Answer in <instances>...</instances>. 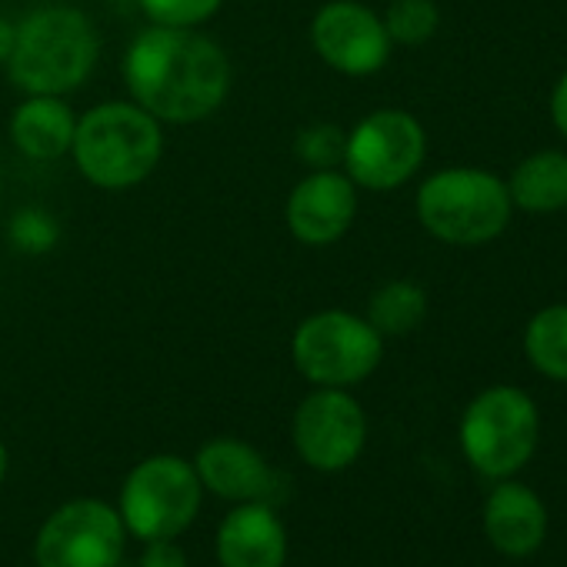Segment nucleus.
Returning <instances> with one entry per match:
<instances>
[{
  "label": "nucleus",
  "instance_id": "nucleus-12",
  "mask_svg": "<svg viewBox=\"0 0 567 567\" xmlns=\"http://www.w3.org/2000/svg\"><path fill=\"white\" fill-rule=\"evenodd\" d=\"M358 217V184L341 171H308L284 200L288 234L305 247L338 244Z\"/></svg>",
  "mask_w": 567,
  "mask_h": 567
},
{
  "label": "nucleus",
  "instance_id": "nucleus-27",
  "mask_svg": "<svg viewBox=\"0 0 567 567\" xmlns=\"http://www.w3.org/2000/svg\"><path fill=\"white\" fill-rule=\"evenodd\" d=\"M8 467H11V454H8L4 441H0V484H4V477H8Z\"/></svg>",
  "mask_w": 567,
  "mask_h": 567
},
{
  "label": "nucleus",
  "instance_id": "nucleus-15",
  "mask_svg": "<svg viewBox=\"0 0 567 567\" xmlns=\"http://www.w3.org/2000/svg\"><path fill=\"white\" fill-rule=\"evenodd\" d=\"M484 534L501 554L527 557L547 537V507L530 487L504 477L484 504Z\"/></svg>",
  "mask_w": 567,
  "mask_h": 567
},
{
  "label": "nucleus",
  "instance_id": "nucleus-25",
  "mask_svg": "<svg viewBox=\"0 0 567 567\" xmlns=\"http://www.w3.org/2000/svg\"><path fill=\"white\" fill-rule=\"evenodd\" d=\"M550 124L567 141V71L557 78V84L550 91Z\"/></svg>",
  "mask_w": 567,
  "mask_h": 567
},
{
  "label": "nucleus",
  "instance_id": "nucleus-7",
  "mask_svg": "<svg viewBox=\"0 0 567 567\" xmlns=\"http://www.w3.org/2000/svg\"><path fill=\"white\" fill-rule=\"evenodd\" d=\"M424 124L404 107H378L348 131L341 171L358 184V190L391 194L424 167Z\"/></svg>",
  "mask_w": 567,
  "mask_h": 567
},
{
  "label": "nucleus",
  "instance_id": "nucleus-26",
  "mask_svg": "<svg viewBox=\"0 0 567 567\" xmlns=\"http://www.w3.org/2000/svg\"><path fill=\"white\" fill-rule=\"evenodd\" d=\"M14 34H18V21L0 18V64H8V58L14 51Z\"/></svg>",
  "mask_w": 567,
  "mask_h": 567
},
{
  "label": "nucleus",
  "instance_id": "nucleus-17",
  "mask_svg": "<svg viewBox=\"0 0 567 567\" xmlns=\"http://www.w3.org/2000/svg\"><path fill=\"white\" fill-rule=\"evenodd\" d=\"M507 194L514 210L557 214L567 210V151H534L511 171Z\"/></svg>",
  "mask_w": 567,
  "mask_h": 567
},
{
  "label": "nucleus",
  "instance_id": "nucleus-2",
  "mask_svg": "<svg viewBox=\"0 0 567 567\" xmlns=\"http://www.w3.org/2000/svg\"><path fill=\"white\" fill-rule=\"evenodd\" d=\"M101 61L97 24L68 4H48L18 21L8 78L24 94H74Z\"/></svg>",
  "mask_w": 567,
  "mask_h": 567
},
{
  "label": "nucleus",
  "instance_id": "nucleus-6",
  "mask_svg": "<svg viewBox=\"0 0 567 567\" xmlns=\"http://www.w3.org/2000/svg\"><path fill=\"white\" fill-rule=\"evenodd\" d=\"M291 361L315 388H354L384 361V338L364 315L328 308L308 315L291 334Z\"/></svg>",
  "mask_w": 567,
  "mask_h": 567
},
{
  "label": "nucleus",
  "instance_id": "nucleus-10",
  "mask_svg": "<svg viewBox=\"0 0 567 567\" xmlns=\"http://www.w3.org/2000/svg\"><path fill=\"white\" fill-rule=\"evenodd\" d=\"M291 441L308 467L338 474L361 457L368 444V414L348 388H318L298 404Z\"/></svg>",
  "mask_w": 567,
  "mask_h": 567
},
{
  "label": "nucleus",
  "instance_id": "nucleus-3",
  "mask_svg": "<svg viewBox=\"0 0 567 567\" xmlns=\"http://www.w3.org/2000/svg\"><path fill=\"white\" fill-rule=\"evenodd\" d=\"M97 190H131L164 161V124L127 101H101L78 117L68 154Z\"/></svg>",
  "mask_w": 567,
  "mask_h": 567
},
{
  "label": "nucleus",
  "instance_id": "nucleus-8",
  "mask_svg": "<svg viewBox=\"0 0 567 567\" xmlns=\"http://www.w3.org/2000/svg\"><path fill=\"white\" fill-rule=\"evenodd\" d=\"M204 484L190 461L177 454H154L131 467L121 487V520L141 540H164L184 534L200 511Z\"/></svg>",
  "mask_w": 567,
  "mask_h": 567
},
{
  "label": "nucleus",
  "instance_id": "nucleus-23",
  "mask_svg": "<svg viewBox=\"0 0 567 567\" xmlns=\"http://www.w3.org/2000/svg\"><path fill=\"white\" fill-rule=\"evenodd\" d=\"M137 8L157 28H200L224 8V0H137Z\"/></svg>",
  "mask_w": 567,
  "mask_h": 567
},
{
  "label": "nucleus",
  "instance_id": "nucleus-5",
  "mask_svg": "<svg viewBox=\"0 0 567 567\" xmlns=\"http://www.w3.org/2000/svg\"><path fill=\"white\" fill-rule=\"evenodd\" d=\"M461 451L474 471L504 481L514 477L534 454L540 417L527 391L514 384L484 388L461 417Z\"/></svg>",
  "mask_w": 567,
  "mask_h": 567
},
{
  "label": "nucleus",
  "instance_id": "nucleus-19",
  "mask_svg": "<svg viewBox=\"0 0 567 567\" xmlns=\"http://www.w3.org/2000/svg\"><path fill=\"white\" fill-rule=\"evenodd\" d=\"M524 354L537 374L567 384V305H547L527 321Z\"/></svg>",
  "mask_w": 567,
  "mask_h": 567
},
{
  "label": "nucleus",
  "instance_id": "nucleus-14",
  "mask_svg": "<svg viewBox=\"0 0 567 567\" xmlns=\"http://www.w3.org/2000/svg\"><path fill=\"white\" fill-rule=\"evenodd\" d=\"M220 567H284L288 560V530L277 511L264 501L237 504L217 527Z\"/></svg>",
  "mask_w": 567,
  "mask_h": 567
},
{
  "label": "nucleus",
  "instance_id": "nucleus-1",
  "mask_svg": "<svg viewBox=\"0 0 567 567\" xmlns=\"http://www.w3.org/2000/svg\"><path fill=\"white\" fill-rule=\"evenodd\" d=\"M121 78L127 97L161 124H200L214 117L234 84L227 51L197 28L137 31L124 51Z\"/></svg>",
  "mask_w": 567,
  "mask_h": 567
},
{
  "label": "nucleus",
  "instance_id": "nucleus-24",
  "mask_svg": "<svg viewBox=\"0 0 567 567\" xmlns=\"http://www.w3.org/2000/svg\"><path fill=\"white\" fill-rule=\"evenodd\" d=\"M141 567H187V554L174 537L147 540V550L141 554Z\"/></svg>",
  "mask_w": 567,
  "mask_h": 567
},
{
  "label": "nucleus",
  "instance_id": "nucleus-9",
  "mask_svg": "<svg viewBox=\"0 0 567 567\" xmlns=\"http://www.w3.org/2000/svg\"><path fill=\"white\" fill-rule=\"evenodd\" d=\"M124 540L127 527L111 504L78 497L44 520L34 557L38 567H117Z\"/></svg>",
  "mask_w": 567,
  "mask_h": 567
},
{
  "label": "nucleus",
  "instance_id": "nucleus-22",
  "mask_svg": "<svg viewBox=\"0 0 567 567\" xmlns=\"http://www.w3.org/2000/svg\"><path fill=\"white\" fill-rule=\"evenodd\" d=\"M344 137L348 131L338 124H311L295 137V154L308 171L341 167L344 161Z\"/></svg>",
  "mask_w": 567,
  "mask_h": 567
},
{
  "label": "nucleus",
  "instance_id": "nucleus-13",
  "mask_svg": "<svg viewBox=\"0 0 567 567\" xmlns=\"http://www.w3.org/2000/svg\"><path fill=\"white\" fill-rule=\"evenodd\" d=\"M194 471L210 494L230 504H250V501L267 504L277 487L274 467L264 461L257 447H250L240 437H214L200 444L194 457Z\"/></svg>",
  "mask_w": 567,
  "mask_h": 567
},
{
  "label": "nucleus",
  "instance_id": "nucleus-4",
  "mask_svg": "<svg viewBox=\"0 0 567 567\" xmlns=\"http://www.w3.org/2000/svg\"><path fill=\"white\" fill-rule=\"evenodd\" d=\"M417 224L441 244L484 247L497 240L514 214L507 181L484 167H441L414 194Z\"/></svg>",
  "mask_w": 567,
  "mask_h": 567
},
{
  "label": "nucleus",
  "instance_id": "nucleus-21",
  "mask_svg": "<svg viewBox=\"0 0 567 567\" xmlns=\"http://www.w3.org/2000/svg\"><path fill=\"white\" fill-rule=\"evenodd\" d=\"M8 240L18 254H28V257L51 254L61 240V220L41 204H28V207L11 214Z\"/></svg>",
  "mask_w": 567,
  "mask_h": 567
},
{
  "label": "nucleus",
  "instance_id": "nucleus-18",
  "mask_svg": "<svg viewBox=\"0 0 567 567\" xmlns=\"http://www.w3.org/2000/svg\"><path fill=\"white\" fill-rule=\"evenodd\" d=\"M427 291L417 280L394 277L384 280L381 288L368 298V324L388 341V338H408L427 321Z\"/></svg>",
  "mask_w": 567,
  "mask_h": 567
},
{
  "label": "nucleus",
  "instance_id": "nucleus-11",
  "mask_svg": "<svg viewBox=\"0 0 567 567\" xmlns=\"http://www.w3.org/2000/svg\"><path fill=\"white\" fill-rule=\"evenodd\" d=\"M315 54L344 78H371L391 61V38L374 8L361 0H328L308 28Z\"/></svg>",
  "mask_w": 567,
  "mask_h": 567
},
{
  "label": "nucleus",
  "instance_id": "nucleus-16",
  "mask_svg": "<svg viewBox=\"0 0 567 567\" xmlns=\"http://www.w3.org/2000/svg\"><path fill=\"white\" fill-rule=\"evenodd\" d=\"M78 131V114L68 104V97L54 94H24V101L14 107L8 134L21 157L34 164H54L71 154Z\"/></svg>",
  "mask_w": 567,
  "mask_h": 567
},
{
  "label": "nucleus",
  "instance_id": "nucleus-20",
  "mask_svg": "<svg viewBox=\"0 0 567 567\" xmlns=\"http://www.w3.org/2000/svg\"><path fill=\"white\" fill-rule=\"evenodd\" d=\"M381 21H384L391 44L421 48L437 34L441 8H437V0H391L381 14Z\"/></svg>",
  "mask_w": 567,
  "mask_h": 567
}]
</instances>
